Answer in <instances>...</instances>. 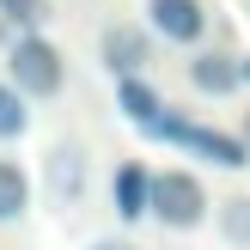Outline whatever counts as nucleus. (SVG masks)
<instances>
[{"mask_svg": "<svg viewBox=\"0 0 250 250\" xmlns=\"http://www.w3.org/2000/svg\"><path fill=\"white\" fill-rule=\"evenodd\" d=\"M146 134L165 141V146H177V153H189V159H202V165H220V171H244V165H250V146L238 141V134H220V128H208V122L171 116V110H165Z\"/></svg>", "mask_w": 250, "mask_h": 250, "instance_id": "obj_1", "label": "nucleus"}, {"mask_svg": "<svg viewBox=\"0 0 250 250\" xmlns=\"http://www.w3.org/2000/svg\"><path fill=\"white\" fill-rule=\"evenodd\" d=\"M146 214H153L159 226H171V232H195L208 220L202 177H189V171H159L153 189H146Z\"/></svg>", "mask_w": 250, "mask_h": 250, "instance_id": "obj_2", "label": "nucleus"}, {"mask_svg": "<svg viewBox=\"0 0 250 250\" xmlns=\"http://www.w3.org/2000/svg\"><path fill=\"white\" fill-rule=\"evenodd\" d=\"M6 67H12V85H19L24 98H55V92H61V80H67V67H61V49L49 43V37H37V31H24L19 43H12Z\"/></svg>", "mask_w": 250, "mask_h": 250, "instance_id": "obj_3", "label": "nucleus"}, {"mask_svg": "<svg viewBox=\"0 0 250 250\" xmlns=\"http://www.w3.org/2000/svg\"><path fill=\"white\" fill-rule=\"evenodd\" d=\"M146 24H153V37H165V43L195 49L208 37V6L202 0H146Z\"/></svg>", "mask_w": 250, "mask_h": 250, "instance_id": "obj_4", "label": "nucleus"}, {"mask_svg": "<svg viewBox=\"0 0 250 250\" xmlns=\"http://www.w3.org/2000/svg\"><path fill=\"white\" fill-rule=\"evenodd\" d=\"M98 55H104V67L116 73H141L146 61H153V31H141V24H104V37H98Z\"/></svg>", "mask_w": 250, "mask_h": 250, "instance_id": "obj_5", "label": "nucleus"}, {"mask_svg": "<svg viewBox=\"0 0 250 250\" xmlns=\"http://www.w3.org/2000/svg\"><path fill=\"white\" fill-rule=\"evenodd\" d=\"M43 183H49V202H55V208H73V202L85 195V146H73V141L49 146Z\"/></svg>", "mask_w": 250, "mask_h": 250, "instance_id": "obj_6", "label": "nucleus"}, {"mask_svg": "<svg viewBox=\"0 0 250 250\" xmlns=\"http://www.w3.org/2000/svg\"><path fill=\"white\" fill-rule=\"evenodd\" d=\"M189 85L202 98H232L244 85V67H238V55H226V49H202V55H189Z\"/></svg>", "mask_w": 250, "mask_h": 250, "instance_id": "obj_7", "label": "nucleus"}, {"mask_svg": "<svg viewBox=\"0 0 250 250\" xmlns=\"http://www.w3.org/2000/svg\"><path fill=\"white\" fill-rule=\"evenodd\" d=\"M116 110H122V116H128L134 128L146 134V128H153L159 116H165V98H159L153 85L141 80V73H122V80H116Z\"/></svg>", "mask_w": 250, "mask_h": 250, "instance_id": "obj_8", "label": "nucleus"}, {"mask_svg": "<svg viewBox=\"0 0 250 250\" xmlns=\"http://www.w3.org/2000/svg\"><path fill=\"white\" fill-rule=\"evenodd\" d=\"M146 189H153V171L146 165H116V177H110V202H116V214L122 220H141L146 214Z\"/></svg>", "mask_w": 250, "mask_h": 250, "instance_id": "obj_9", "label": "nucleus"}, {"mask_svg": "<svg viewBox=\"0 0 250 250\" xmlns=\"http://www.w3.org/2000/svg\"><path fill=\"white\" fill-rule=\"evenodd\" d=\"M24 208H31V177L12 159H0V226L6 220H24Z\"/></svg>", "mask_w": 250, "mask_h": 250, "instance_id": "obj_10", "label": "nucleus"}, {"mask_svg": "<svg viewBox=\"0 0 250 250\" xmlns=\"http://www.w3.org/2000/svg\"><path fill=\"white\" fill-rule=\"evenodd\" d=\"M0 24L6 31H43L49 24V0H0Z\"/></svg>", "mask_w": 250, "mask_h": 250, "instance_id": "obj_11", "label": "nucleus"}, {"mask_svg": "<svg viewBox=\"0 0 250 250\" xmlns=\"http://www.w3.org/2000/svg\"><path fill=\"white\" fill-rule=\"evenodd\" d=\"M24 128H31V110H24V92L0 80V141H12V134H24Z\"/></svg>", "mask_w": 250, "mask_h": 250, "instance_id": "obj_12", "label": "nucleus"}, {"mask_svg": "<svg viewBox=\"0 0 250 250\" xmlns=\"http://www.w3.org/2000/svg\"><path fill=\"white\" fill-rule=\"evenodd\" d=\"M220 232H226V244H250V195L220 202Z\"/></svg>", "mask_w": 250, "mask_h": 250, "instance_id": "obj_13", "label": "nucleus"}, {"mask_svg": "<svg viewBox=\"0 0 250 250\" xmlns=\"http://www.w3.org/2000/svg\"><path fill=\"white\" fill-rule=\"evenodd\" d=\"M85 250H141V244H128V238H92Z\"/></svg>", "mask_w": 250, "mask_h": 250, "instance_id": "obj_14", "label": "nucleus"}, {"mask_svg": "<svg viewBox=\"0 0 250 250\" xmlns=\"http://www.w3.org/2000/svg\"><path fill=\"white\" fill-rule=\"evenodd\" d=\"M238 67H244V85H250V55H244V61H238Z\"/></svg>", "mask_w": 250, "mask_h": 250, "instance_id": "obj_15", "label": "nucleus"}, {"mask_svg": "<svg viewBox=\"0 0 250 250\" xmlns=\"http://www.w3.org/2000/svg\"><path fill=\"white\" fill-rule=\"evenodd\" d=\"M244 146H250V110H244Z\"/></svg>", "mask_w": 250, "mask_h": 250, "instance_id": "obj_16", "label": "nucleus"}]
</instances>
